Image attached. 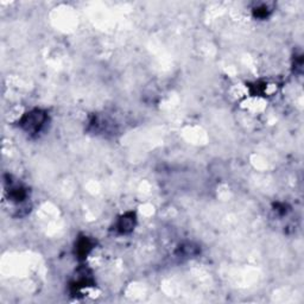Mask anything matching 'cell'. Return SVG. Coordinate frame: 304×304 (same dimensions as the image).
I'll return each instance as SVG.
<instances>
[{
  "label": "cell",
  "instance_id": "cell-1",
  "mask_svg": "<svg viewBox=\"0 0 304 304\" xmlns=\"http://www.w3.org/2000/svg\"><path fill=\"white\" fill-rule=\"evenodd\" d=\"M45 122H47V113L43 112L42 109H32L23 115L19 124L29 133H37L41 131Z\"/></svg>",
  "mask_w": 304,
  "mask_h": 304
},
{
  "label": "cell",
  "instance_id": "cell-2",
  "mask_svg": "<svg viewBox=\"0 0 304 304\" xmlns=\"http://www.w3.org/2000/svg\"><path fill=\"white\" fill-rule=\"evenodd\" d=\"M134 225H136V217L133 213H128L120 217L117 223V230L122 234L130 233L134 228Z\"/></svg>",
  "mask_w": 304,
  "mask_h": 304
},
{
  "label": "cell",
  "instance_id": "cell-3",
  "mask_svg": "<svg viewBox=\"0 0 304 304\" xmlns=\"http://www.w3.org/2000/svg\"><path fill=\"white\" fill-rule=\"evenodd\" d=\"M93 245H91L90 240L88 238H81L76 244V253L79 255V258H85L86 255L90 252V250L93 249Z\"/></svg>",
  "mask_w": 304,
  "mask_h": 304
}]
</instances>
